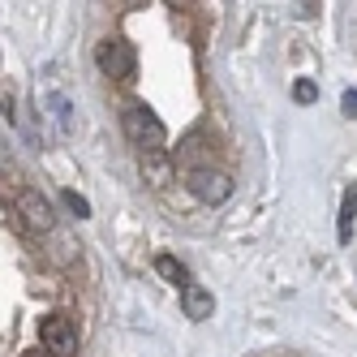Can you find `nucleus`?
<instances>
[{"label":"nucleus","instance_id":"nucleus-1","mask_svg":"<svg viewBox=\"0 0 357 357\" xmlns=\"http://www.w3.org/2000/svg\"><path fill=\"white\" fill-rule=\"evenodd\" d=\"M121 130H125V138H130L142 155L146 151H164V142H168V130H164V121L151 112L146 104H125V112H121Z\"/></svg>","mask_w":357,"mask_h":357},{"label":"nucleus","instance_id":"nucleus-2","mask_svg":"<svg viewBox=\"0 0 357 357\" xmlns=\"http://www.w3.org/2000/svg\"><path fill=\"white\" fill-rule=\"evenodd\" d=\"M95 65L104 78L112 82H134V69H138V56H134V43L125 39H104L95 47Z\"/></svg>","mask_w":357,"mask_h":357},{"label":"nucleus","instance_id":"nucleus-3","mask_svg":"<svg viewBox=\"0 0 357 357\" xmlns=\"http://www.w3.org/2000/svg\"><path fill=\"white\" fill-rule=\"evenodd\" d=\"M13 215H17L22 228H26V233H35V237L52 233V202H47L39 190H31V185L13 194Z\"/></svg>","mask_w":357,"mask_h":357},{"label":"nucleus","instance_id":"nucleus-4","mask_svg":"<svg viewBox=\"0 0 357 357\" xmlns=\"http://www.w3.org/2000/svg\"><path fill=\"white\" fill-rule=\"evenodd\" d=\"M185 185H190V194L198 202H207V207H220V202L233 198V176L224 168H194Z\"/></svg>","mask_w":357,"mask_h":357},{"label":"nucleus","instance_id":"nucleus-5","mask_svg":"<svg viewBox=\"0 0 357 357\" xmlns=\"http://www.w3.org/2000/svg\"><path fill=\"white\" fill-rule=\"evenodd\" d=\"M39 340L52 357H73L78 353V327H73V319H65V314H43L39 319Z\"/></svg>","mask_w":357,"mask_h":357},{"label":"nucleus","instance_id":"nucleus-6","mask_svg":"<svg viewBox=\"0 0 357 357\" xmlns=\"http://www.w3.org/2000/svg\"><path fill=\"white\" fill-rule=\"evenodd\" d=\"M181 310H185V319H194V323L211 319V314H215V293H211L207 284H185V289H181Z\"/></svg>","mask_w":357,"mask_h":357},{"label":"nucleus","instance_id":"nucleus-7","mask_svg":"<svg viewBox=\"0 0 357 357\" xmlns=\"http://www.w3.org/2000/svg\"><path fill=\"white\" fill-rule=\"evenodd\" d=\"M138 172H142L146 185L164 190L172 181V155H168V151H146V155H138Z\"/></svg>","mask_w":357,"mask_h":357},{"label":"nucleus","instance_id":"nucleus-8","mask_svg":"<svg viewBox=\"0 0 357 357\" xmlns=\"http://www.w3.org/2000/svg\"><path fill=\"white\" fill-rule=\"evenodd\" d=\"M353 224H357V190L349 185V190L340 194V215H336V241H340V245L353 241Z\"/></svg>","mask_w":357,"mask_h":357},{"label":"nucleus","instance_id":"nucleus-9","mask_svg":"<svg viewBox=\"0 0 357 357\" xmlns=\"http://www.w3.org/2000/svg\"><path fill=\"white\" fill-rule=\"evenodd\" d=\"M155 271H160L164 280H172V284H181V289L190 284V280H185V267H181V263H176V259H172V254H155Z\"/></svg>","mask_w":357,"mask_h":357},{"label":"nucleus","instance_id":"nucleus-10","mask_svg":"<svg viewBox=\"0 0 357 357\" xmlns=\"http://www.w3.org/2000/svg\"><path fill=\"white\" fill-rule=\"evenodd\" d=\"M293 99H297V104H314V99H319V86H314L310 78H297V82H293Z\"/></svg>","mask_w":357,"mask_h":357},{"label":"nucleus","instance_id":"nucleus-11","mask_svg":"<svg viewBox=\"0 0 357 357\" xmlns=\"http://www.w3.org/2000/svg\"><path fill=\"white\" fill-rule=\"evenodd\" d=\"M52 108H56V121H61V134H73V116H69V99H65V95H52Z\"/></svg>","mask_w":357,"mask_h":357},{"label":"nucleus","instance_id":"nucleus-12","mask_svg":"<svg viewBox=\"0 0 357 357\" xmlns=\"http://www.w3.org/2000/svg\"><path fill=\"white\" fill-rule=\"evenodd\" d=\"M65 207H69L73 215H78V220H86V215H91V202H86L78 190H65Z\"/></svg>","mask_w":357,"mask_h":357},{"label":"nucleus","instance_id":"nucleus-13","mask_svg":"<svg viewBox=\"0 0 357 357\" xmlns=\"http://www.w3.org/2000/svg\"><path fill=\"white\" fill-rule=\"evenodd\" d=\"M340 112H344L349 121H357V91H353V86H349V91L340 95Z\"/></svg>","mask_w":357,"mask_h":357}]
</instances>
